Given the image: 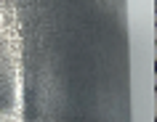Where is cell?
Returning a JSON list of instances; mask_svg holds the SVG:
<instances>
[{
	"label": "cell",
	"mask_w": 157,
	"mask_h": 122,
	"mask_svg": "<svg viewBox=\"0 0 157 122\" xmlns=\"http://www.w3.org/2000/svg\"><path fill=\"white\" fill-rule=\"evenodd\" d=\"M155 85H157V80H155Z\"/></svg>",
	"instance_id": "3957f363"
},
{
	"label": "cell",
	"mask_w": 157,
	"mask_h": 122,
	"mask_svg": "<svg viewBox=\"0 0 157 122\" xmlns=\"http://www.w3.org/2000/svg\"><path fill=\"white\" fill-rule=\"evenodd\" d=\"M155 112H157V96H155Z\"/></svg>",
	"instance_id": "6da1fadb"
},
{
	"label": "cell",
	"mask_w": 157,
	"mask_h": 122,
	"mask_svg": "<svg viewBox=\"0 0 157 122\" xmlns=\"http://www.w3.org/2000/svg\"><path fill=\"white\" fill-rule=\"evenodd\" d=\"M155 56H157V45H155Z\"/></svg>",
	"instance_id": "7a4b0ae2"
}]
</instances>
